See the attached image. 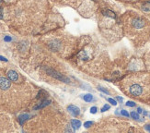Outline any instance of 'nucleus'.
<instances>
[{"label": "nucleus", "mask_w": 150, "mask_h": 133, "mask_svg": "<svg viewBox=\"0 0 150 133\" xmlns=\"http://www.w3.org/2000/svg\"><path fill=\"white\" fill-rule=\"evenodd\" d=\"M149 81L144 76H134L125 81V87L128 93L134 97H143L150 91Z\"/></svg>", "instance_id": "nucleus-1"}, {"label": "nucleus", "mask_w": 150, "mask_h": 133, "mask_svg": "<svg viewBox=\"0 0 150 133\" xmlns=\"http://www.w3.org/2000/svg\"><path fill=\"white\" fill-rule=\"evenodd\" d=\"M45 70L46 72L50 75V76H52L53 77L54 79L56 80H59V81H65V82H68V79L65 78V76H63L62 74H60L59 72L55 71V70H53L52 68H45Z\"/></svg>", "instance_id": "nucleus-2"}, {"label": "nucleus", "mask_w": 150, "mask_h": 133, "mask_svg": "<svg viewBox=\"0 0 150 133\" xmlns=\"http://www.w3.org/2000/svg\"><path fill=\"white\" fill-rule=\"evenodd\" d=\"M10 80L7 79L5 77H0V89L3 91H7L10 88L11 83H10Z\"/></svg>", "instance_id": "nucleus-3"}, {"label": "nucleus", "mask_w": 150, "mask_h": 133, "mask_svg": "<svg viewBox=\"0 0 150 133\" xmlns=\"http://www.w3.org/2000/svg\"><path fill=\"white\" fill-rule=\"evenodd\" d=\"M132 24L134 28L136 29H141L145 26V20L140 19V18H136V19H134L133 21H132Z\"/></svg>", "instance_id": "nucleus-4"}, {"label": "nucleus", "mask_w": 150, "mask_h": 133, "mask_svg": "<svg viewBox=\"0 0 150 133\" xmlns=\"http://www.w3.org/2000/svg\"><path fill=\"white\" fill-rule=\"evenodd\" d=\"M67 110H68L74 117H76V116H78L79 114H80V109H79L77 106L73 105V104H71V105H69V106L67 107Z\"/></svg>", "instance_id": "nucleus-5"}, {"label": "nucleus", "mask_w": 150, "mask_h": 133, "mask_svg": "<svg viewBox=\"0 0 150 133\" xmlns=\"http://www.w3.org/2000/svg\"><path fill=\"white\" fill-rule=\"evenodd\" d=\"M7 77L11 81H14V82H18V80H19V75L16 71L14 70H9L7 72Z\"/></svg>", "instance_id": "nucleus-6"}, {"label": "nucleus", "mask_w": 150, "mask_h": 133, "mask_svg": "<svg viewBox=\"0 0 150 133\" xmlns=\"http://www.w3.org/2000/svg\"><path fill=\"white\" fill-rule=\"evenodd\" d=\"M51 103V101L50 100H44V101H43L42 103L40 104H38L37 106H35L34 107V110H38V109H42V108H43V107H45V106H47L48 104Z\"/></svg>", "instance_id": "nucleus-7"}, {"label": "nucleus", "mask_w": 150, "mask_h": 133, "mask_svg": "<svg viewBox=\"0 0 150 133\" xmlns=\"http://www.w3.org/2000/svg\"><path fill=\"white\" fill-rule=\"evenodd\" d=\"M102 14L106 17H109V18H112V19H115V18H116V15H115L114 12H112V11H111V10L109 9L103 10V11H102Z\"/></svg>", "instance_id": "nucleus-8"}, {"label": "nucleus", "mask_w": 150, "mask_h": 133, "mask_svg": "<svg viewBox=\"0 0 150 133\" xmlns=\"http://www.w3.org/2000/svg\"><path fill=\"white\" fill-rule=\"evenodd\" d=\"M71 125L72 127L74 128V130H78L80 126H81V122L79 120H76V119H72L71 120Z\"/></svg>", "instance_id": "nucleus-9"}, {"label": "nucleus", "mask_w": 150, "mask_h": 133, "mask_svg": "<svg viewBox=\"0 0 150 133\" xmlns=\"http://www.w3.org/2000/svg\"><path fill=\"white\" fill-rule=\"evenodd\" d=\"M29 117V116L28 115V114H24V115H21V116H20V117H19V121H20V123L22 125V124L24 123V122H25V121H26V120L28 119Z\"/></svg>", "instance_id": "nucleus-10"}, {"label": "nucleus", "mask_w": 150, "mask_h": 133, "mask_svg": "<svg viewBox=\"0 0 150 133\" xmlns=\"http://www.w3.org/2000/svg\"><path fill=\"white\" fill-rule=\"evenodd\" d=\"M83 99L86 101V102H88V103H90V102H92L93 101V95L90 93H87L85 94L84 96H83Z\"/></svg>", "instance_id": "nucleus-11"}, {"label": "nucleus", "mask_w": 150, "mask_h": 133, "mask_svg": "<svg viewBox=\"0 0 150 133\" xmlns=\"http://www.w3.org/2000/svg\"><path fill=\"white\" fill-rule=\"evenodd\" d=\"M142 9L144 11H150V1H147L142 6Z\"/></svg>", "instance_id": "nucleus-12"}, {"label": "nucleus", "mask_w": 150, "mask_h": 133, "mask_svg": "<svg viewBox=\"0 0 150 133\" xmlns=\"http://www.w3.org/2000/svg\"><path fill=\"white\" fill-rule=\"evenodd\" d=\"M131 117H133L134 119H139V115H138V113H136V112H134V111H132L131 112Z\"/></svg>", "instance_id": "nucleus-13"}, {"label": "nucleus", "mask_w": 150, "mask_h": 133, "mask_svg": "<svg viewBox=\"0 0 150 133\" xmlns=\"http://www.w3.org/2000/svg\"><path fill=\"white\" fill-rule=\"evenodd\" d=\"M92 125H93V122H92V121H87V122H85V124H84V127H85L86 129H88V128H90Z\"/></svg>", "instance_id": "nucleus-14"}, {"label": "nucleus", "mask_w": 150, "mask_h": 133, "mask_svg": "<svg viewBox=\"0 0 150 133\" xmlns=\"http://www.w3.org/2000/svg\"><path fill=\"white\" fill-rule=\"evenodd\" d=\"M107 100H108V102H109L110 104H112V105H116V104H117V102H116L114 99H112V98H108Z\"/></svg>", "instance_id": "nucleus-15"}, {"label": "nucleus", "mask_w": 150, "mask_h": 133, "mask_svg": "<svg viewBox=\"0 0 150 133\" xmlns=\"http://www.w3.org/2000/svg\"><path fill=\"white\" fill-rule=\"evenodd\" d=\"M126 105L130 107H134L135 106V103H134V102H132V101H128L127 103H126Z\"/></svg>", "instance_id": "nucleus-16"}, {"label": "nucleus", "mask_w": 150, "mask_h": 133, "mask_svg": "<svg viewBox=\"0 0 150 133\" xmlns=\"http://www.w3.org/2000/svg\"><path fill=\"white\" fill-rule=\"evenodd\" d=\"M121 114L123 115V116H124V117H130L129 113H128V112H127L126 110H122V111H121Z\"/></svg>", "instance_id": "nucleus-17"}, {"label": "nucleus", "mask_w": 150, "mask_h": 133, "mask_svg": "<svg viewBox=\"0 0 150 133\" xmlns=\"http://www.w3.org/2000/svg\"><path fill=\"white\" fill-rule=\"evenodd\" d=\"M110 109V105H108V104H105L104 106L101 108V112H105V111H107Z\"/></svg>", "instance_id": "nucleus-18"}, {"label": "nucleus", "mask_w": 150, "mask_h": 133, "mask_svg": "<svg viewBox=\"0 0 150 133\" xmlns=\"http://www.w3.org/2000/svg\"><path fill=\"white\" fill-rule=\"evenodd\" d=\"M90 113H91V114H96V113H97V107H95V106L91 107V108H90Z\"/></svg>", "instance_id": "nucleus-19"}, {"label": "nucleus", "mask_w": 150, "mask_h": 133, "mask_svg": "<svg viewBox=\"0 0 150 133\" xmlns=\"http://www.w3.org/2000/svg\"><path fill=\"white\" fill-rule=\"evenodd\" d=\"M11 40H12V38H11L10 36H5V37H4V41H5V42H10Z\"/></svg>", "instance_id": "nucleus-20"}, {"label": "nucleus", "mask_w": 150, "mask_h": 133, "mask_svg": "<svg viewBox=\"0 0 150 133\" xmlns=\"http://www.w3.org/2000/svg\"><path fill=\"white\" fill-rule=\"evenodd\" d=\"M98 89H99V90H100V91H103V92H105V93H107V94L110 93V92H109V91H107V90H105L104 88H102V87H99Z\"/></svg>", "instance_id": "nucleus-21"}, {"label": "nucleus", "mask_w": 150, "mask_h": 133, "mask_svg": "<svg viewBox=\"0 0 150 133\" xmlns=\"http://www.w3.org/2000/svg\"><path fill=\"white\" fill-rule=\"evenodd\" d=\"M3 19V8L0 7V20Z\"/></svg>", "instance_id": "nucleus-22"}, {"label": "nucleus", "mask_w": 150, "mask_h": 133, "mask_svg": "<svg viewBox=\"0 0 150 133\" xmlns=\"http://www.w3.org/2000/svg\"><path fill=\"white\" fill-rule=\"evenodd\" d=\"M0 60H1V61L7 62V59L6 58V57H4V56H2V55H0Z\"/></svg>", "instance_id": "nucleus-23"}, {"label": "nucleus", "mask_w": 150, "mask_h": 133, "mask_svg": "<svg viewBox=\"0 0 150 133\" xmlns=\"http://www.w3.org/2000/svg\"><path fill=\"white\" fill-rule=\"evenodd\" d=\"M145 129H146L147 131H149V132H150V125H147V126L145 127Z\"/></svg>", "instance_id": "nucleus-24"}, {"label": "nucleus", "mask_w": 150, "mask_h": 133, "mask_svg": "<svg viewBox=\"0 0 150 133\" xmlns=\"http://www.w3.org/2000/svg\"><path fill=\"white\" fill-rule=\"evenodd\" d=\"M116 99H117V100L119 101V102H121V103L123 102V98L120 97V96H117V97H116Z\"/></svg>", "instance_id": "nucleus-25"}, {"label": "nucleus", "mask_w": 150, "mask_h": 133, "mask_svg": "<svg viewBox=\"0 0 150 133\" xmlns=\"http://www.w3.org/2000/svg\"><path fill=\"white\" fill-rule=\"evenodd\" d=\"M137 111H138V113H143V110H142V108H140V107H138L137 108Z\"/></svg>", "instance_id": "nucleus-26"}, {"label": "nucleus", "mask_w": 150, "mask_h": 133, "mask_svg": "<svg viewBox=\"0 0 150 133\" xmlns=\"http://www.w3.org/2000/svg\"><path fill=\"white\" fill-rule=\"evenodd\" d=\"M143 113H144V115H145V116H147V112H146V111H145V112H143Z\"/></svg>", "instance_id": "nucleus-27"}, {"label": "nucleus", "mask_w": 150, "mask_h": 133, "mask_svg": "<svg viewBox=\"0 0 150 133\" xmlns=\"http://www.w3.org/2000/svg\"><path fill=\"white\" fill-rule=\"evenodd\" d=\"M1 2H2V0H0V3H1Z\"/></svg>", "instance_id": "nucleus-28"}]
</instances>
